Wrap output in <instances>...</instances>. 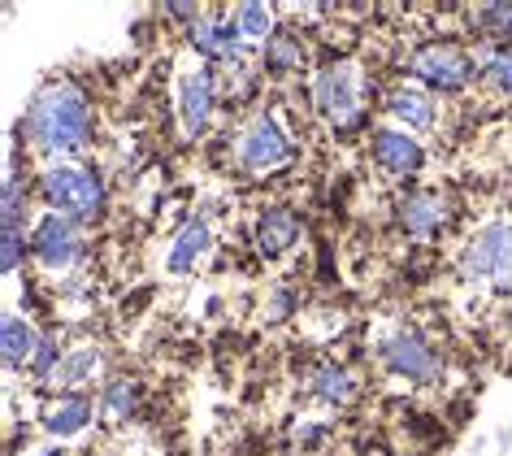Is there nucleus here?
Returning <instances> with one entry per match:
<instances>
[{"label": "nucleus", "mask_w": 512, "mask_h": 456, "mask_svg": "<svg viewBox=\"0 0 512 456\" xmlns=\"http://www.w3.org/2000/svg\"><path fill=\"white\" fill-rule=\"evenodd\" d=\"M313 396L317 400H326V404H343L352 396V383H348V374L339 370V365H322V370L313 374Z\"/></svg>", "instance_id": "20"}, {"label": "nucleus", "mask_w": 512, "mask_h": 456, "mask_svg": "<svg viewBox=\"0 0 512 456\" xmlns=\"http://www.w3.org/2000/svg\"><path fill=\"white\" fill-rule=\"evenodd\" d=\"M374 161L387 174H417L426 152H421L413 135L395 131V126H382V131H374Z\"/></svg>", "instance_id": "10"}, {"label": "nucleus", "mask_w": 512, "mask_h": 456, "mask_svg": "<svg viewBox=\"0 0 512 456\" xmlns=\"http://www.w3.org/2000/svg\"><path fill=\"white\" fill-rule=\"evenodd\" d=\"M96 370H100V352L96 348H79V352H70V357L57 361V370L48 374V383H57V387H83V383H92Z\"/></svg>", "instance_id": "17"}, {"label": "nucleus", "mask_w": 512, "mask_h": 456, "mask_svg": "<svg viewBox=\"0 0 512 456\" xmlns=\"http://www.w3.org/2000/svg\"><path fill=\"white\" fill-rule=\"evenodd\" d=\"M44 200L53 205V213L70 222H96L105 213V183L96 179L87 166H53L44 170Z\"/></svg>", "instance_id": "2"}, {"label": "nucleus", "mask_w": 512, "mask_h": 456, "mask_svg": "<svg viewBox=\"0 0 512 456\" xmlns=\"http://www.w3.org/2000/svg\"><path fill=\"white\" fill-rule=\"evenodd\" d=\"M300 239V218L287 209H270L261 222H256V244H261L265 257H278Z\"/></svg>", "instance_id": "14"}, {"label": "nucleus", "mask_w": 512, "mask_h": 456, "mask_svg": "<svg viewBox=\"0 0 512 456\" xmlns=\"http://www.w3.org/2000/svg\"><path fill=\"white\" fill-rule=\"evenodd\" d=\"M443 218H447V205H443V196H434V192H417V196L400 200V222L413 239H430L443 226Z\"/></svg>", "instance_id": "11"}, {"label": "nucleus", "mask_w": 512, "mask_h": 456, "mask_svg": "<svg viewBox=\"0 0 512 456\" xmlns=\"http://www.w3.org/2000/svg\"><path fill=\"white\" fill-rule=\"evenodd\" d=\"M235 157H239V166L252 170V174L278 170V166H287L291 161V139L283 135V126H278L274 118H256L248 131L239 135Z\"/></svg>", "instance_id": "4"}, {"label": "nucleus", "mask_w": 512, "mask_h": 456, "mask_svg": "<svg viewBox=\"0 0 512 456\" xmlns=\"http://www.w3.org/2000/svg\"><path fill=\"white\" fill-rule=\"evenodd\" d=\"M0 352H5V365H9V370H22V365H31L35 352H40V335L31 331L27 318L9 313L5 326H0Z\"/></svg>", "instance_id": "12"}, {"label": "nucleus", "mask_w": 512, "mask_h": 456, "mask_svg": "<svg viewBox=\"0 0 512 456\" xmlns=\"http://www.w3.org/2000/svg\"><path fill=\"white\" fill-rule=\"evenodd\" d=\"M178 118H183L187 135H204V126L213 118V74L191 70L178 83Z\"/></svg>", "instance_id": "8"}, {"label": "nucleus", "mask_w": 512, "mask_h": 456, "mask_svg": "<svg viewBox=\"0 0 512 456\" xmlns=\"http://www.w3.org/2000/svg\"><path fill=\"white\" fill-rule=\"evenodd\" d=\"M40 456H61V452H40Z\"/></svg>", "instance_id": "26"}, {"label": "nucleus", "mask_w": 512, "mask_h": 456, "mask_svg": "<svg viewBox=\"0 0 512 456\" xmlns=\"http://www.w3.org/2000/svg\"><path fill=\"white\" fill-rule=\"evenodd\" d=\"M135 400H139V387L126 383V378H118V383L105 387V400H100V409L113 413V417H126V413H135Z\"/></svg>", "instance_id": "22"}, {"label": "nucleus", "mask_w": 512, "mask_h": 456, "mask_svg": "<svg viewBox=\"0 0 512 456\" xmlns=\"http://www.w3.org/2000/svg\"><path fill=\"white\" fill-rule=\"evenodd\" d=\"M40 422H44V430H53V435H79V430L92 422V400H83V396L48 400Z\"/></svg>", "instance_id": "13"}, {"label": "nucleus", "mask_w": 512, "mask_h": 456, "mask_svg": "<svg viewBox=\"0 0 512 456\" xmlns=\"http://www.w3.org/2000/svg\"><path fill=\"white\" fill-rule=\"evenodd\" d=\"M382 361H387L391 374L413 378V383L439 378V352H434L417 331H395L391 339H382Z\"/></svg>", "instance_id": "6"}, {"label": "nucleus", "mask_w": 512, "mask_h": 456, "mask_svg": "<svg viewBox=\"0 0 512 456\" xmlns=\"http://www.w3.org/2000/svg\"><path fill=\"white\" fill-rule=\"evenodd\" d=\"M27 218V200H22V187H18V174L9 170L5 174V231L18 235V222Z\"/></svg>", "instance_id": "23"}, {"label": "nucleus", "mask_w": 512, "mask_h": 456, "mask_svg": "<svg viewBox=\"0 0 512 456\" xmlns=\"http://www.w3.org/2000/svg\"><path fill=\"white\" fill-rule=\"evenodd\" d=\"M387 109L400 118L404 126H413V131H430L434 126V96L426 87H395Z\"/></svg>", "instance_id": "15"}, {"label": "nucleus", "mask_w": 512, "mask_h": 456, "mask_svg": "<svg viewBox=\"0 0 512 456\" xmlns=\"http://www.w3.org/2000/svg\"><path fill=\"white\" fill-rule=\"evenodd\" d=\"M317 109L335 122V131H356L361 126V92H356V70L352 61H330L313 79Z\"/></svg>", "instance_id": "3"}, {"label": "nucleus", "mask_w": 512, "mask_h": 456, "mask_svg": "<svg viewBox=\"0 0 512 456\" xmlns=\"http://www.w3.org/2000/svg\"><path fill=\"white\" fill-rule=\"evenodd\" d=\"M504 235H508V222H491V226H482V231L469 239L465 257H460V274H465L469 283H486V278H495L499 252H504Z\"/></svg>", "instance_id": "9"}, {"label": "nucleus", "mask_w": 512, "mask_h": 456, "mask_svg": "<svg viewBox=\"0 0 512 456\" xmlns=\"http://www.w3.org/2000/svg\"><path fill=\"white\" fill-rule=\"evenodd\" d=\"M27 135L48 157L87 148V139H92V109H87L79 87H70V83L40 87L27 109Z\"/></svg>", "instance_id": "1"}, {"label": "nucleus", "mask_w": 512, "mask_h": 456, "mask_svg": "<svg viewBox=\"0 0 512 456\" xmlns=\"http://www.w3.org/2000/svg\"><path fill=\"white\" fill-rule=\"evenodd\" d=\"M209 248H213L209 226H204V222H187L183 231H178L174 248H170V270H174V274H187L191 265H196V261H200Z\"/></svg>", "instance_id": "16"}, {"label": "nucleus", "mask_w": 512, "mask_h": 456, "mask_svg": "<svg viewBox=\"0 0 512 456\" xmlns=\"http://www.w3.org/2000/svg\"><path fill=\"white\" fill-rule=\"evenodd\" d=\"M239 27L243 40H261V35H270V9L265 5H235V18H230Z\"/></svg>", "instance_id": "21"}, {"label": "nucleus", "mask_w": 512, "mask_h": 456, "mask_svg": "<svg viewBox=\"0 0 512 456\" xmlns=\"http://www.w3.org/2000/svg\"><path fill=\"white\" fill-rule=\"evenodd\" d=\"M491 283L499 291H512V222H508V235H504V252H499V265H495V278Z\"/></svg>", "instance_id": "24"}, {"label": "nucleus", "mask_w": 512, "mask_h": 456, "mask_svg": "<svg viewBox=\"0 0 512 456\" xmlns=\"http://www.w3.org/2000/svg\"><path fill=\"white\" fill-rule=\"evenodd\" d=\"M413 74L434 92H460L473 74V57L456 44H426L413 57Z\"/></svg>", "instance_id": "5"}, {"label": "nucleus", "mask_w": 512, "mask_h": 456, "mask_svg": "<svg viewBox=\"0 0 512 456\" xmlns=\"http://www.w3.org/2000/svg\"><path fill=\"white\" fill-rule=\"evenodd\" d=\"M0 244H5V261H0V270H5V274H14V270H18V257H22L18 235H14V231H5V235H0Z\"/></svg>", "instance_id": "25"}, {"label": "nucleus", "mask_w": 512, "mask_h": 456, "mask_svg": "<svg viewBox=\"0 0 512 456\" xmlns=\"http://www.w3.org/2000/svg\"><path fill=\"white\" fill-rule=\"evenodd\" d=\"M265 61H270V66H278V70L304 66V44H300L291 31H274L270 40H265Z\"/></svg>", "instance_id": "19"}, {"label": "nucleus", "mask_w": 512, "mask_h": 456, "mask_svg": "<svg viewBox=\"0 0 512 456\" xmlns=\"http://www.w3.org/2000/svg\"><path fill=\"white\" fill-rule=\"evenodd\" d=\"M478 66L486 74V83L495 87L499 96L512 100V48H478Z\"/></svg>", "instance_id": "18"}, {"label": "nucleus", "mask_w": 512, "mask_h": 456, "mask_svg": "<svg viewBox=\"0 0 512 456\" xmlns=\"http://www.w3.org/2000/svg\"><path fill=\"white\" fill-rule=\"evenodd\" d=\"M35 257H40L44 270H70V265H79L83 261L79 222L61 218V213H48V218L35 226Z\"/></svg>", "instance_id": "7"}]
</instances>
